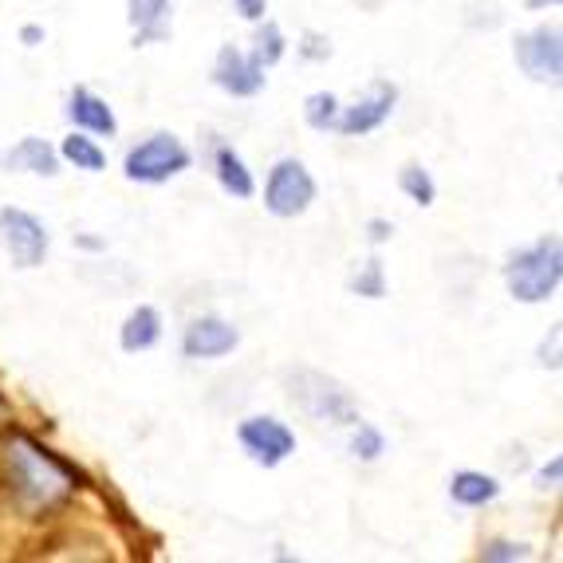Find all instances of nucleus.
<instances>
[{"mask_svg": "<svg viewBox=\"0 0 563 563\" xmlns=\"http://www.w3.org/2000/svg\"><path fill=\"white\" fill-rule=\"evenodd\" d=\"M20 40H24V44H29V47H36L40 40H44V29H36V24H29V29L20 32Z\"/></svg>", "mask_w": 563, "mask_h": 563, "instance_id": "c85d7f7f", "label": "nucleus"}, {"mask_svg": "<svg viewBox=\"0 0 563 563\" xmlns=\"http://www.w3.org/2000/svg\"><path fill=\"white\" fill-rule=\"evenodd\" d=\"M560 477H563V457H552V465H544V470H540V488H555L560 485Z\"/></svg>", "mask_w": 563, "mask_h": 563, "instance_id": "a878e982", "label": "nucleus"}, {"mask_svg": "<svg viewBox=\"0 0 563 563\" xmlns=\"http://www.w3.org/2000/svg\"><path fill=\"white\" fill-rule=\"evenodd\" d=\"M481 560H528L525 544H505V540H493V544L481 552Z\"/></svg>", "mask_w": 563, "mask_h": 563, "instance_id": "b1692460", "label": "nucleus"}, {"mask_svg": "<svg viewBox=\"0 0 563 563\" xmlns=\"http://www.w3.org/2000/svg\"><path fill=\"white\" fill-rule=\"evenodd\" d=\"M241 343L236 328H229L225 320H217V316H201L186 328V339H181V351L189 358H221Z\"/></svg>", "mask_w": 563, "mask_h": 563, "instance_id": "9b49d317", "label": "nucleus"}, {"mask_svg": "<svg viewBox=\"0 0 563 563\" xmlns=\"http://www.w3.org/2000/svg\"><path fill=\"white\" fill-rule=\"evenodd\" d=\"M9 422V402H4V395H0V426Z\"/></svg>", "mask_w": 563, "mask_h": 563, "instance_id": "c756f323", "label": "nucleus"}, {"mask_svg": "<svg viewBox=\"0 0 563 563\" xmlns=\"http://www.w3.org/2000/svg\"><path fill=\"white\" fill-rule=\"evenodd\" d=\"M67 114H71V122H76V126H84V131H91V134H114V131H119V122H114L111 107H107L99 95L87 91V87H76Z\"/></svg>", "mask_w": 563, "mask_h": 563, "instance_id": "ddd939ff", "label": "nucleus"}, {"mask_svg": "<svg viewBox=\"0 0 563 563\" xmlns=\"http://www.w3.org/2000/svg\"><path fill=\"white\" fill-rule=\"evenodd\" d=\"M0 241L16 268H36L47 253V229L24 209H0Z\"/></svg>", "mask_w": 563, "mask_h": 563, "instance_id": "423d86ee", "label": "nucleus"}, {"mask_svg": "<svg viewBox=\"0 0 563 563\" xmlns=\"http://www.w3.org/2000/svg\"><path fill=\"white\" fill-rule=\"evenodd\" d=\"M236 438H241L244 453H249L256 465H264V470L280 465V461L296 450V433L284 422H276V418H244Z\"/></svg>", "mask_w": 563, "mask_h": 563, "instance_id": "0eeeda50", "label": "nucleus"}, {"mask_svg": "<svg viewBox=\"0 0 563 563\" xmlns=\"http://www.w3.org/2000/svg\"><path fill=\"white\" fill-rule=\"evenodd\" d=\"M517 64L525 67V76L536 84H555L563 71V47L555 29H536L517 36Z\"/></svg>", "mask_w": 563, "mask_h": 563, "instance_id": "6e6552de", "label": "nucleus"}, {"mask_svg": "<svg viewBox=\"0 0 563 563\" xmlns=\"http://www.w3.org/2000/svg\"><path fill=\"white\" fill-rule=\"evenodd\" d=\"M390 233H395V229H390V221H371V241H375V244H383Z\"/></svg>", "mask_w": 563, "mask_h": 563, "instance_id": "cd10ccee", "label": "nucleus"}, {"mask_svg": "<svg viewBox=\"0 0 563 563\" xmlns=\"http://www.w3.org/2000/svg\"><path fill=\"white\" fill-rule=\"evenodd\" d=\"M186 166H189V151L174 134H151L142 146H134V151L126 154V178L146 181V186L174 178V174H181Z\"/></svg>", "mask_w": 563, "mask_h": 563, "instance_id": "20e7f679", "label": "nucleus"}, {"mask_svg": "<svg viewBox=\"0 0 563 563\" xmlns=\"http://www.w3.org/2000/svg\"><path fill=\"white\" fill-rule=\"evenodd\" d=\"M0 166L29 169V174H44V178H52V174H59V154L52 151L44 139H24L20 146H12L9 154H0Z\"/></svg>", "mask_w": 563, "mask_h": 563, "instance_id": "f8f14e48", "label": "nucleus"}, {"mask_svg": "<svg viewBox=\"0 0 563 563\" xmlns=\"http://www.w3.org/2000/svg\"><path fill=\"white\" fill-rule=\"evenodd\" d=\"M303 114H308V122L316 131H331L339 119V99L331 91H316L308 103H303Z\"/></svg>", "mask_w": 563, "mask_h": 563, "instance_id": "6ab92c4d", "label": "nucleus"}, {"mask_svg": "<svg viewBox=\"0 0 563 563\" xmlns=\"http://www.w3.org/2000/svg\"><path fill=\"white\" fill-rule=\"evenodd\" d=\"M351 291H358V296H366V300H378V296H386V276H383V261H366L363 273L351 280Z\"/></svg>", "mask_w": 563, "mask_h": 563, "instance_id": "4be33fe9", "label": "nucleus"}, {"mask_svg": "<svg viewBox=\"0 0 563 563\" xmlns=\"http://www.w3.org/2000/svg\"><path fill=\"white\" fill-rule=\"evenodd\" d=\"M134 44H154L169 36V0H131Z\"/></svg>", "mask_w": 563, "mask_h": 563, "instance_id": "4468645a", "label": "nucleus"}, {"mask_svg": "<svg viewBox=\"0 0 563 563\" xmlns=\"http://www.w3.org/2000/svg\"><path fill=\"white\" fill-rule=\"evenodd\" d=\"M303 56H311V59H320V56H331V47L323 44L320 36H308V47H303Z\"/></svg>", "mask_w": 563, "mask_h": 563, "instance_id": "bb28decb", "label": "nucleus"}, {"mask_svg": "<svg viewBox=\"0 0 563 563\" xmlns=\"http://www.w3.org/2000/svg\"><path fill=\"white\" fill-rule=\"evenodd\" d=\"M383 450H386L383 433H378L375 426H358L355 438H351V453L363 461H375V457H383Z\"/></svg>", "mask_w": 563, "mask_h": 563, "instance_id": "5701e85b", "label": "nucleus"}, {"mask_svg": "<svg viewBox=\"0 0 563 563\" xmlns=\"http://www.w3.org/2000/svg\"><path fill=\"white\" fill-rule=\"evenodd\" d=\"M291 402L300 406L308 418H316V422H335V426L358 422V410H355V402H351V395L335 378L320 375V371L291 375Z\"/></svg>", "mask_w": 563, "mask_h": 563, "instance_id": "7ed1b4c3", "label": "nucleus"}, {"mask_svg": "<svg viewBox=\"0 0 563 563\" xmlns=\"http://www.w3.org/2000/svg\"><path fill=\"white\" fill-rule=\"evenodd\" d=\"M311 201H316V181H311L308 166L296 158L276 162V169L268 174V186H264V206H268V213L300 217Z\"/></svg>", "mask_w": 563, "mask_h": 563, "instance_id": "39448f33", "label": "nucleus"}, {"mask_svg": "<svg viewBox=\"0 0 563 563\" xmlns=\"http://www.w3.org/2000/svg\"><path fill=\"white\" fill-rule=\"evenodd\" d=\"M508 291L520 303H544L548 296H555L563 280V249L560 236H544V241L528 244L525 253H517L505 268Z\"/></svg>", "mask_w": 563, "mask_h": 563, "instance_id": "f03ea898", "label": "nucleus"}, {"mask_svg": "<svg viewBox=\"0 0 563 563\" xmlns=\"http://www.w3.org/2000/svg\"><path fill=\"white\" fill-rule=\"evenodd\" d=\"M0 470H4V488L24 512H52L76 493L79 470H71L64 457L32 442L29 433H12L4 453H0Z\"/></svg>", "mask_w": 563, "mask_h": 563, "instance_id": "f257e3e1", "label": "nucleus"}, {"mask_svg": "<svg viewBox=\"0 0 563 563\" xmlns=\"http://www.w3.org/2000/svg\"><path fill=\"white\" fill-rule=\"evenodd\" d=\"M59 154H64L67 162H76V169H87V174H99V169L107 166V154L99 151L95 139H87V134H67Z\"/></svg>", "mask_w": 563, "mask_h": 563, "instance_id": "a211bd4d", "label": "nucleus"}, {"mask_svg": "<svg viewBox=\"0 0 563 563\" xmlns=\"http://www.w3.org/2000/svg\"><path fill=\"white\" fill-rule=\"evenodd\" d=\"M162 335V320L154 308H134L131 316H126V323H122V347L126 351H151L154 343H158Z\"/></svg>", "mask_w": 563, "mask_h": 563, "instance_id": "2eb2a0df", "label": "nucleus"}, {"mask_svg": "<svg viewBox=\"0 0 563 563\" xmlns=\"http://www.w3.org/2000/svg\"><path fill=\"white\" fill-rule=\"evenodd\" d=\"M213 84L221 87V91L244 99V95H256L264 87V67L256 64L253 56L236 52V47H221L213 64Z\"/></svg>", "mask_w": 563, "mask_h": 563, "instance_id": "9d476101", "label": "nucleus"}, {"mask_svg": "<svg viewBox=\"0 0 563 563\" xmlns=\"http://www.w3.org/2000/svg\"><path fill=\"white\" fill-rule=\"evenodd\" d=\"M280 56H284V32L276 29V24H264V29L256 32V52H253V59L261 67H273Z\"/></svg>", "mask_w": 563, "mask_h": 563, "instance_id": "412c9836", "label": "nucleus"}, {"mask_svg": "<svg viewBox=\"0 0 563 563\" xmlns=\"http://www.w3.org/2000/svg\"><path fill=\"white\" fill-rule=\"evenodd\" d=\"M395 99H398V91L390 84H375V91L366 95V99H358L355 107H347V111L339 114L335 119V126L331 131H339V134H366V131H378L386 119H390V111H395Z\"/></svg>", "mask_w": 563, "mask_h": 563, "instance_id": "1a4fd4ad", "label": "nucleus"}, {"mask_svg": "<svg viewBox=\"0 0 563 563\" xmlns=\"http://www.w3.org/2000/svg\"><path fill=\"white\" fill-rule=\"evenodd\" d=\"M402 189H406V198L418 201V206H433V198H438V189H433V178L426 174L422 166H406L402 169Z\"/></svg>", "mask_w": 563, "mask_h": 563, "instance_id": "aec40b11", "label": "nucleus"}, {"mask_svg": "<svg viewBox=\"0 0 563 563\" xmlns=\"http://www.w3.org/2000/svg\"><path fill=\"white\" fill-rule=\"evenodd\" d=\"M497 493H500V485L493 477H485V473H457V477L450 481V497L465 508L488 505V500H497Z\"/></svg>", "mask_w": 563, "mask_h": 563, "instance_id": "dca6fc26", "label": "nucleus"}, {"mask_svg": "<svg viewBox=\"0 0 563 563\" xmlns=\"http://www.w3.org/2000/svg\"><path fill=\"white\" fill-rule=\"evenodd\" d=\"M536 4H548V0H532V9H536ZM552 4H555V0H552Z\"/></svg>", "mask_w": 563, "mask_h": 563, "instance_id": "7c9ffc66", "label": "nucleus"}, {"mask_svg": "<svg viewBox=\"0 0 563 563\" xmlns=\"http://www.w3.org/2000/svg\"><path fill=\"white\" fill-rule=\"evenodd\" d=\"M233 4L244 20H264V12H268V0H233Z\"/></svg>", "mask_w": 563, "mask_h": 563, "instance_id": "393cba45", "label": "nucleus"}, {"mask_svg": "<svg viewBox=\"0 0 563 563\" xmlns=\"http://www.w3.org/2000/svg\"><path fill=\"white\" fill-rule=\"evenodd\" d=\"M217 178H221L225 194H233V198H253V189H256L253 174H249V166H244L233 146H221V151H217Z\"/></svg>", "mask_w": 563, "mask_h": 563, "instance_id": "f3484780", "label": "nucleus"}]
</instances>
